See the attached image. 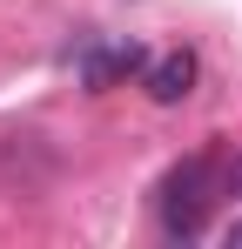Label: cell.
<instances>
[{
    "mask_svg": "<svg viewBox=\"0 0 242 249\" xmlns=\"http://www.w3.org/2000/svg\"><path fill=\"white\" fill-rule=\"evenodd\" d=\"M208 202H215V162L195 155V162H182L161 182V229H168V236H202Z\"/></svg>",
    "mask_w": 242,
    "mask_h": 249,
    "instance_id": "obj_1",
    "label": "cell"
},
{
    "mask_svg": "<svg viewBox=\"0 0 242 249\" xmlns=\"http://www.w3.org/2000/svg\"><path fill=\"white\" fill-rule=\"evenodd\" d=\"M135 68H148V61H141V47L128 41V47H101V54H87L81 74H87V88H108V81H121V74H135Z\"/></svg>",
    "mask_w": 242,
    "mask_h": 249,
    "instance_id": "obj_3",
    "label": "cell"
},
{
    "mask_svg": "<svg viewBox=\"0 0 242 249\" xmlns=\"http://www.w3.org/2000/svg\"><path fill=\"white\" fill-rule=\"evenodd\" d=\"M195 54H189V47H175V54H161V61H148V74H141V81H148V101H161V108H175V101H189V94H195Z\"/></svg>",
    "mask_w": 242,
    "mask_h": 249,
    "instance_id": "obj_2",
    "label": "cell"
},
{
    "mask_svg": "<svg viewBox=\"0 0 242 249\" xmlns=\"http://www.w3.org/2000/svg\"><path fill=\"white\" fill-rule=\"evenodd\" d=\"M229 243H242V222H236V229H229Z\"/></svg>",
    "mask_w": 242,
    "mask_h": 249,
    "instance_id": "obj_4",
    "label": "cell"
}]
</instances>
